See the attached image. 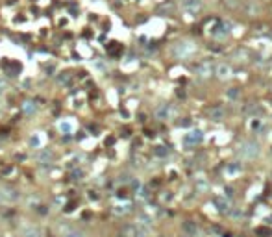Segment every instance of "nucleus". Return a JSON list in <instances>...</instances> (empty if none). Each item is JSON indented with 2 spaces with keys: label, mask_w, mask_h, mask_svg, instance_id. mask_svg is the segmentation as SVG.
<instances>
[{
  "label": "nucleus",
  "mask_w": 272,
  "mask_h": 237,
  "mask_svg": "<svg viewBox=\"0 0 272 237\" xmlns=\"http://www.w3.org/2000/svg\"><path fill=\"white\" fill-rule=\"evenodd\" d=\"M239 152H241V156L252 159V158H256V156L259 154V145L254 143V141H245V143H241Z\"/></svg>",
  "instance_id": "1"
},
{
  "label": "nucleus",
  "mask_w": 272,
  "mask_h": 237,
  "mask_svg": "<svg viewBox=\"0 0 272 237\" xmlns=\"http://www.w3.org/2000/svg\"><path fill=\"white\" fill-rule=\"evenodd\" d=\"M195 70H196V74H200V76H209L211 72H213V67H211V63L209 61H200V63H196L195 65Z\"/></svg>",
  "instance_id": "2"
},
{
  "label": "nucleus",
  "mask_w": 272,
  "mask_h": 237,
  "mask_svg": "<svg viewBox=\"0 0 272 237\" xmlns=\"http://www.w3.org/2000/svg\"><path fill=\"white\" fill-rule=\"evenodd\" d=\"M224 117H226V111H224L222 106H213L209 109V119L211 121H222Z\"/></svg>",
  "instance_id": "3"
},
{
  "label": "nucleus",
  "mask_w": 272,
  "mask_h": 237,
  "mask_svg": "<svg viewBox=\"0 0 272 237\" xmlns=\"http://www.w3.org/2000/svg\"><path fill=\"white\" fill-rule=\"evenodd\" d=\"M202 139H204V135H202L200 130H195L189 135H185V143L187 145H198V143H202Z\"/></svg>",
  "instance_id": "4"
},
{
  "label": "nucleus",
  "mask_w": 272,
  "mask_h": 237,
  "mask_svg": "<svg viewBox=\"0 0 272 237\" xmlns=\"http://www.w3.org/2000/svg\"><path fill=\"white\" fill-rule=\"evenodd\" d=\"M169 113H170L169 104H161V106L156 108V119H159V121H165V119L169 117Z\"/></svg>",
  "instance_id": "5"
},
{
  "label": "nucleus",
  "mask_w": 272,
  "mask_h": 237,
  "mask_svg": "<svg viewBox=\"0 0 272 237\" xmlns=\"http://www.w3.org/2000/svg\"><path fill=\"white\" fill-rule=\"evenodd\" d=\"M182 228H183V232H185L187 235H196V232H198V226H196L195 221H185Z\"/></svg>",
  "instance_id": "6"
},
{
  "label": "nucleus",
  "mask_w": 272,
  "mask_h": 237,
  "mask_svg": "<svg viewBox=\"0 0 272 237\" xmlns=\"http://www.w3.org/2000/svg\"><path fill=\"white\" fill-rule=\"evenodd\" d=\"M213 204L217 206L219 211H228V202H226V197H213Z\"/></svg>",
  "instance_id": "7"
},
{
  "label": "nucleus",
  "mask_w": 272,
  "mask_h": 237,
  "mask_svg": "<svg viewBox=\"0 0 272 237\" xmlns=\"http://www.w3.org/2000/svg\"><path fill=\"white\" fill-rule=\"evenodd\" d=\"M183 7L189 13H196L200 9V0H183Z\"/></svg>",
  "instance_id": "8"
},
{
  "label": "nucleus",
  "mask_w": 272,
  "mask_h": 237,
  "mask_svg": "<svg viewBox=\"0 0 272 237\" xmlns=\"http://www.w3.org/2000/svg\"><path fill=\"white\" fill-rule=\"evenodd\" d=\"M211 33L213 35H217V37H222V35H226L228 33V24H224V22H219L213 30H211Z\"/></svg>",
  "instance_id": "9"
},
{
  "label": "nucleus",
  "mask_w": 272,
  "mask_h": 237,
  "mask_svg": "<svg viewBox=\"0 0 272 237\" xmlns=\"http://www.w3.org/2000/svg\"><path fill=\"white\" fill-rule=\"evenodd\" d=\"M256 235H259V237H272V228L259 226V228H256Z\"/></svg>",
  "instance_id": "10"
},
{
  "label": "nucleus",
  "mask_w": 272,
  "mask_h": 237,
  "mask_svg": "<svg viewBox=\"0 0 272 237\" xmlns=\"http://www.w3.org/2000/svg\"><path fill=\"white\" fill-rule=\"evenodd\" d=\"M217 74H219L220 78H228V76H230V67H226V65H219Z\"/></svg>",
  "instance_id": "11"
},
{
  "label": "nucleus",
  "mask_w": 272,
  "mask_h": 237,
  "mask_svg": "<svg viewBox=\"0 0 272 237\" xmlns=\"http://www.w3.org/2000/svg\"><path fill=\"white\" fill-rule=\"evenodd\" d=\"M226 171H228L230 174H235V172H239V171H241V163L233 161V163H230V165L226 167Z\"/></svg>",
  "instance_id": "12"
},
{
  "label": "nucleus",
  "mask_w": 272,
  "mask_h": 237,
  "mask_svg": "<svg viewBox=\"0 0 272 237\" xmlns=\"http://www.w3.org/2000/svg\"><path fill=\"white\" fill-rule=\"evenodd\" d=\"M24 237H41V232H39L37 228H28V230L24 232Z\"/></svg>",
  "instance_id": "13"
},
{
  "label": "nucleus",
  "mask_w": 272,
  "mask_h": 237,
  "mask_svg": "<svg viewBox=\"0 0 272 237\" xmlns=\"http://www.w3.org/2000/svg\"><path fill=\"white\" fill-rule=\"evenodd\" d=\"M239 95H241V89H239V87H232V89L228 91V96H230L232 100H235Z\"/></svg>",
  "instance_id": "14"
},
{
  "label": "nucleus",
  "mask_w": 272,
  "mask_h": 237,
  "mask_svg": "<svg viewBox=\"0 0 272 237\" xmlns=\"http://www.w3.org/2000/svg\"><path fill=\"white\" fill-rule=\"evenodd\" d=\"M167 152H169V150H167L165 146H156V154H157V156L163 158V156H167Z\"/></svg>",
  "instance_id": "15"
},
{
  "label": "nucleus",
  "mask_w": 272,
  "mask_h": 237,
  "mask_svg": "<svg viewBox=\"0 0 272 237\" xmlns=\"http://www.w3.org/2000/svg\"><path fill=\"white\" fill-rule=\"evenodd\" d=\"M178 124H180V126H191V121H189V119H185V121H180Z\"/></svg>",
  "instance_id": "16"
},
{
  "label": "nucleus",
  "mask_w": 272,
  "mask_h": 237,
  "mask_svg": "<svg viewBox=\"0 0 272 237\" xmlns=\"http://www.w3.org/2000/svg\"><path fill=\"white\" fill-rule=\"evenodd\" d=\"M224 193H226L228 197H233V187H226V189H224Z\"/></svg>",
  "instance_id": "17"
},
{
  "label": "nucleus",
  "mask_w": 272,
  "mask_h": 237,
  "mask_svg": "<svg viewBox=\"0 0 272 237\" xmlns=\"http://www.w3.org/2000/svg\"><path fill=\"white\" fill-rule=\"evenodd\" d=\"M67 237H83V235H82L80 232H72V234H69Z\"/></svg>",
  "instance_id": "18"
},
{
  "label": "nucleus",
  "mask_w": 272,
  "mask_h": 237,
  "mask_svg": "<svg viewBox=\"0 0 272 237\" xmlns=\"http://www.w3.org/2000/svg\"><path fill=\"white\" fill-rule=\"evenodd\" d=\"M232 215H233V217H241V211H239V209H233Z\"/></svg>",
  "instance_id": "19"
},
{
  "label": "nucleus",
  "mask_w": 272,
  "mask_h": 237,
  "mask_svg": "<svg viewBox=\"0 0 272 237\" xmlns=\"http://www.w3.org/2000/svg\"><path fill=\"white\" fill-rule=\"evenodd\" d=\"M252 128H259V121H254L252 122Z\"/></svg>",
  "instance_id": "20"
},
{
  "label": "nucleus",
  "mask_w": 272,
  "mask_h": 237,
  "mask_svg": "<svg viewBox=\"0 0 272 237\" xmlns=\"http://www.w3.org/2000/svg\"><path fill=\"white\" fill-rule=\"evenodd\" d=\"M222 237H233V235H232L230 232H224V234H222Z\"/></svg>",
  "instance_id": "21"
}]
</instances>
